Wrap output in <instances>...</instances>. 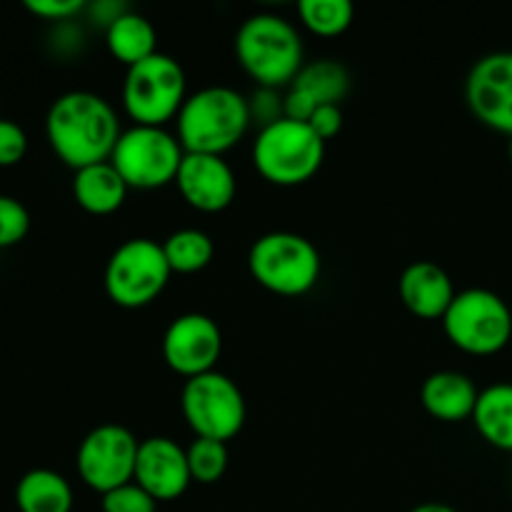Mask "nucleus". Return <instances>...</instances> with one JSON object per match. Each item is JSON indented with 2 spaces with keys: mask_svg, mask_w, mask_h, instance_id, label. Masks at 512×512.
<instances>
[{
  "mask_svg": "<svg viewBox=\"0 0 512 512\" xmlns=\"http://www.w3.org/2000/svg\"><path fill=\"white\" fill-rule=\"evenodd\" d=\"M45 133L53 153L73 170L105 163L123 128L113 105L90 90L58 95L45 115Z\"/></svg>",
  "mask_w": 512,
  "mask_h": 512,
  "instance_id": "nucleus-1",
  "label": "nucleus"
},
{
  "mask_svg": "<svg viewBox=\"0 0 512 512\" xmlns=\"http://www.w3.org/2000/svg\"><path fill=\"white\" fill-rule=\"evenodd\" d=\"M253 115L243 93L228 85H208L190 93L175 118V138L185 153L223 155L248 133Z\"/></svg>",
  "mask_w": 512,
  "mask_h": 512,
  "instance_id": "nucleus-2",
  "label": "nucleus"
},
{
  "mask_svg": "<svg viewBox=\"0 0 512 512\" xmlns=\"http://www.w3.org/2000/svg\"><path fill=\"white\" fill-rule=\"evenodd\" d=\"M303 53L298 28L278 13L250 15L235 33V58L258 88H290L305 65Z\"/></svg>",
  "mask_w": 512,
  "mask_h": 512,
  "instance_id": "nucleus-3",
  "label": "nucleus"
},
{
  "mask_svg": "<svg viewBox=\"0 0 512 512\" xmlns=\"http://www.w3.org/2000/svg\"><path fill=\"white\" fill-rule=\"evenodd\" d=\"M248 268L255 283L270 293L300 298L318 285L323 260L305 235L273 230L250 245Z\"/></svg>",
  "mask_w": 512,
  "mask_h": 512,
  "instance_id": "nucleus-4",
  "label": "nucleus"
},
{
  "mask_svg": "<svg viewBox=\"0 0 512 512\" xmlns=\"http://www.w3.org/2000/svg\"><path fill=\"white\" fill-rule=\"evenodd\" d=\"M325 160V143L308 123L280 118L260 128L253 143L255 170L278 188H295L313 178Z\"/></svg>",
  "mask_w": 512,
  "mask_h": 512,
  "instance_id": "nucleus-5",
  "label": "nucleus"
},
{
  "mask_svg": "<svg viewBox=\"0 0 512 512\" xmlns=\"http://www.w3.org/2000/svg\"><path fill=\"white\" fill-rule=\"evenodd\" d=\"M188 98L185 70L173 55L155 53L143 63L128 68L123 80V108L135 125H155L178 118Z\"/></svg>",
  "mask_w": 512,
  "mask_h": 512,
  "instance_id": "nucleus-6",
  "label": "nucleus"
},
{
  "mask_svg": "<svg viewBox=\"0 0 512 512\" xmlns=\"http://www.w3.org/2000/svg\"><path fill=\"white\" fill-rule=\"evenodd\" d=\"M443 330L455 348L485 358L510 343L512 310L488 288L460 290L443 315Z\"/></svg>",
  "mask_w": 512,
  "mask_h": 512,
  "instance_id": "nucleus-7",
  "label": "nucleus"
},
{
  "mask_svg": "<svg viewBox=\"0 0 512 512\" xmlns=\"http://www.w3.org/2000/svg\"><path fill=\"white\" fill-rule=\"evenodd\" d=\"M170 275L163 243L130 238L113 250L105 265V293L120 308H145L160 298Z\"/></svg>",
  "mask_w": 512,
  "mask_h": 512,
  "instance_id": "nucleus-8",
  "label": "nucleus"
},
{
  "mask_svg": "<svg viewBox=\"0 0 512 512\" xmlns=\"http://www.w3.org/2000/svg\"><path fill=\"white\" fill-rule=\"evenodd\" d=\"M185 150L170 130L155 125H133L123 130L110 163L128 188L155 190L175 183Z\"/></svg>",
  "mask_w": 512,
  "mask_h": 512,
  "instance_id": "nucleus-9",
  "label": "nucleus"
},
{
  "mask_svg": "<svg viewBox=\"0 0 512 512\" xmlns=\"http://www.w3.org/2000/svg\"><path fill=\"white\" fill-rule=\"evenodd\" d=\"M180 410L195 438L220 440V443L233 440L248 418L243 390L218 370L185 380Z\"/></svg>",
  "mask_w": 512,
  "mask_h": 512,
  "instance_id": "nucleus-10",
  "label": "nucleus"
},
{
  "mask_svg": "<svg viewBox=\"0 0 512 512\" xmlns=\"http://www.w3.org/2000/svg\"><path fill=\"white\" fill-rule=\"evenodd\" d=\"M138 448V438L123 425H98L85 435L75 455L80 480L100 495L133 483Z\"/></svg>",
  "mask_w": 512,
  "mask_h": 512,
  "instance_id": "nucleus-11",
  "label": "nucleus"
},
{
  "mask_svg": "<svg viewBox=\"0 0 512 512\" xmlns=\"http://www.w3.org/2000/svg\"><path fill=\"white\" fill-rule=\"evenodd\" d=\"M223 353V333L210 315L185 313L163 335V360L185 380L213 373Z\"/></svg>",
  "mask_w": 512,
  "mask_h": 512,
  "instance_id": "nucleus-12",
  "label": "nucleus"
},
{
  "mask_svg": "<svg viewBox=\"0 0 512 512\" xmlns=\"http://www.w3.org/2000/svg\"><path fill=\"white\" fill-rule=\"evenodd\" d=\"M465 100L480 123L512 138V50L483 55L470 68Z\"/></svg>",
  "mask_w": 512,
  "mask_h": 512,
  "instance_id": "nucleus-13",
  "label": "nucleus"
},
{
  "mask_svg": "<svg viewBox=\"0 0 512 512\" xmlns=\"http://www.w3.org/2000/svg\"><path fill=\"white\" fill-rule=\"evenodd\" d=\"M133 480L158 503L178 500L193 483L188 450L180 448L173 438H165V435L140 440Z\"/></svg>",
  "mask_w": 512,
  "mask_h": 512,
  "instance_id": "nucleus-14",
  "label": "nucleus"
},
{
  "mask_svg": "<svg viewBox=\"0 0 512 512\" xmlns=\"http://www.w3.org/2000/svg\"><path fill=\"white\" fill-rule=\"evenodd\" d=\"M175 185L185 203L200 213H220L230 208L238 193V180L223 155L185 153Z\"/></svg>",
  "mask_w": 512,
  "mask_h": 512,
  "instance_id": "nucleus-15",
  "label": "nucleus"
},
{
  "mask_svg": "<svg viewBox=\"0 0 512 512\" xmlns=\"http://www.w3.org/2000/svg\"><path fill=\"white\" fill-rule=\"evenodd\" d=\"M398 293L405 308L423 320H443L458 293L450 275L430 260H418L403 270Z\"/></svg>",
  "mask_w": 512,
  "mask_h": 512,
  "instance_id": "nucleus-16",
  "label": "nucleus"
},
{
  "mask_svg": "<svg viewBox=\"0 0 512 512\" xmlns=\"http://www.w3.org/2000/svg\"><path fill=\"white\" fill-rule=\"evenodd\" d=\"M480 390L475 388L473 380L458 370H440L425 378L420 388V403L443 423H463L473 418L475 405H478Z\"/></svg>",
  "mask_w": 512,
  "mask_h": 512,
  "instance_id": "nucleus-17",
  "label": "nucleus"
},
{
  "mask_svg": "<svg viewBox=\"0 0 512 512\" xmlns=\"http://www.w3.org/2000/svg\"><path fill=\"white\" fill-rule=\"evenodd\" d=\"M128 190V183L120 178L110 160L75 170L73 198L90 215H110L120 210L128 198Z\"/></svg>",
  "mask_w": 512,
  "mask_h": 512,
  "instance_id": "nucleus-18",
  "label": "nucleus"
},
{
  "mask_svg": "<svg viewBox=\"0 0 512 512\" xmlns=\"http://www.w3.org/2000/svg\"><path fill=\"white\" fill-rule=\"evenodd\" d=\"M105 43L115 60L133 68L158 53V33L145 15L125 10L105 28Z\"/></svg>",
  "mask_w": 512,
  "mask_h": 512,
  "instance_id": "nucleus-19",
  "label": "nucleus"
},
{
  "mask_svg": "<svg viewBox=\"0 0 512 512\" xmlns=\"http://www.w3.org/2000/svg\"><path fill=\"white\" fill-rule=\"evenodd\" d=\"M470 420L485 443L512 453V383H495L480 390Z\"/></svg>",
  "mask_w": 512,
  "mask_h": 512,
  "instance_id": "nucleus-20",
  "label": "nucleus"
},
{
  "mask_svg": "<svg viewBox=\"0 0 512 512\" xmlns=\"http://www.w3.org/2000/svg\"><path fill=\"white\" fill-rule=\"evenodd\" d=\"M15 505L20 512H70L73 488L55 470H28L15 485Z\"/></svg>",
  "mask_w": 512,
  "mask_h": 512,
  "instance_id": "nucleus-21",
  "label": "nucleus"
},
{
  "mask_svg": "<svg viewBox=\"0 0 512 512\" xmlns=\"http://www.w3.org/2000/svg\"><path fill=\"white\" fill-rule=\"evenodd\" d=\"M290 88L313 100L318 108L320 105H340L350 93V73L340 60L320 58L305 63Z\"/></svg>",
  "mask_w": 512,
  "mask_h": 512,
  "instance_id": "nucleus-22",
  "label": "nucleus"
},
{
  "mask_svg": "<svg viewBox=\"0 0 512 512\" xmlns=\"http://www.w3.org/2000/svg\"><path fill=\"white\" fill-rule=\"evenodd\" d=\"M165 258L173 273L190 275L200 273L213 263L215 243L208 233L198 228H183L175 230L168 240L163 243Z\"/></svg>",
  "mask_w": 512,
  "mask_h": 512,
  "instance_id": "nucleus-23",
  "label": "nucleus"
},
{
  "mask_svg": "<svg viewBox=\"0 0 512 512\" xmlns=\"http://www.w3.org/2000/svg\"><path fill=\"white\" fill-rule=\"evenodd\" d=\"M300 23L320 38H338L353 25L355 8L348 0H300Z\"/></svg>",
  "mask_w": 512,
  "mask_h": 512,
  "instance_id": "nucleus-24",
  "label": "nucleus"
},
{
  "mask_svg": "<svg viewBox=\"0 0 512 512\" xmlns=\"http://www.w3.org/2000/svg\"><path fill=\"white\" fill-rule=\"evenodd\" d=\"M188 450V465L190 475H193V483L200 485H213L228 470V443H220V440H208V438H195L190 443Z\"/></svg>",
  "mask_w": 512,
  "mask_h": 512,
  "instance_id": "nucleus-25",
  "label": "nucleus"
},
{
  "mask_svg": "<svg viewBox=\"0 0 512 512\" xmlns=\"http://www.w3.org/2000/svg\"><path fill=\"white\" fill-rule=\"evenodd\" d=\"M30 230V213L13 195H0V248L18 245Z\"/></svg>",
  "mask_w": 512,
  "mask_h": 512,
  "instance_id": "nucleus-26",
  "label": "nucleus"
},
{
  "mask_svg": "<svg viewBox=\"0 0 512 512\" xmlns=\"http://www.w3.org/2000/svg\"><path fill=\"white\" fill-rule=\"evenodd\" d=\"M103 512H158V500L133 480L103 495Z\"/></svg>",
  "mask_w": 512,
  "mask_h": 512,
  "instance_id": "nucleus-27",
  "label": "nucleus"
},
{
  "mask_svg": "<svg viewBox=\"0 0 512 512\" xmlns=\"http://www.w3.org/2000/svg\"><path fill=\"white\" fill-rule=\"evenodd\" d=\"M28 153V135L18 123L0 118V168L18 165Z\"/></svg>",
  "mask_w": 512,
  "mask_h": 512,
  "instance_id": "nucleus-28",
  "label": "nucleus"
},
{
  "mask_svg": "<svg viewBox=\"0 0 512 512\" xmlns=\"http://www.w3.org/2000/svg\"><path fill=\"white\" fill-rule=\"evenodd\" d=\"M25 8L33 15H38V18L65 23V20L83 13L88 5H85L83 0H25Z\"/></svg>",
  "mask_w": 512,
  "mask_h": 512,
  "instance_id": "nucleus-29",
  "label": "nucleus"
},
{
  "mask_svg": "<svg viewBox=\"0 0 512 512\" xmlns=\"http://www.w3.org/2000/svg\"><path fill=\"white\" fill-rule=\"evenodd\" d=\"M248 103H250V115H253V120H258L260 128H265V125H270V123H275V120L285 118L283 98L278 95V90L258 88V90H255L253 98L248 100Z\"/></svg>",
  "mask_w": 512,
  "mask_h": 512,
  "instance_id": "nucleus-30",
  "label": "nucleus"
},
{
  "mask_svg": "<svg viewBox=\"0 0 512 512\" xmlns=\"http://www.w3.org/2000/svg\"><path fill=\"white\" fill-rule=\"evenodd\" d=\"M308 125L323 143H328V140L338 138L340 130H343V110H340V105H320L310 115Z\"/></svg>",
  "mask_w": 512,
  "mask_h": 512,
  "instance_id": "nucleus-31",
  "label": "nucleus"
},
{
  "mask_svg": "<svg viewBox=\"0 0 512 512\" xmlns=\"http://www.w3.org/2000/svg\"><path fill=\"white\" fill-rule=\"evenodd\" d=\"M410 512H458V510L450 508V505H445V503H423Z\"/></svg>",
  "mask_w": 512,
  "mask_h": 512,
  "instance_id": "nucleus-32",
  "label": "nucleus"
},
{
  "mask_svg": "<svg viewBox=\"0 0 512 512\" xmlns=\"http://www.w3.org/2000/svg\"><path fill=\"white\" fill-rule=\"evenodd\" d=\"M508 158H510V163H512V138H510V145H508Z\"/></svg>",
  "mask_w": 512,
  "mask_h": 512,
  "instance_id": "nucleus-33",
  "label": "nucleus"
}]
</instances>
